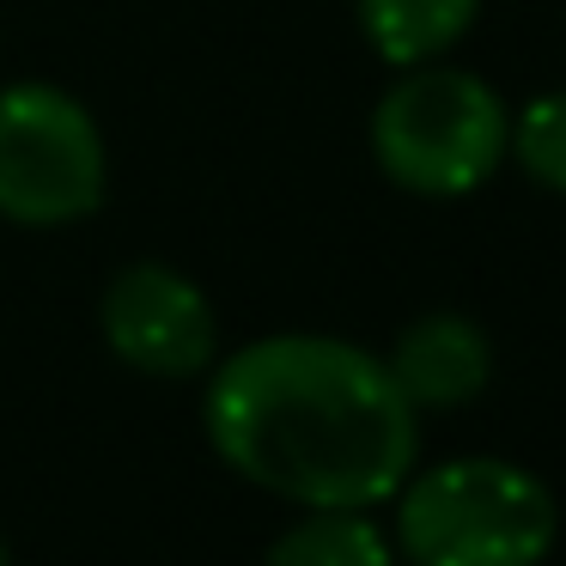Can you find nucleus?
Returning <instances> with one entry per match:
<instances>
[{
    "label": "nucleus",
    "mask_w": 566,
    "mask_h": 566,
    "mask_svg": "<svg viewBox=\"0 0 566 566\" xmlns=\"http://www.w3.org/2000/svg\"><path fill=\"white\" fill-rule=\"evenodd\" d=\"M371 159L402 196L457 201L493 184L512 140V104L469 67H396V86L371 104Z\"/></svg>",
    "instance_id": "7ed1b4c3"
},
{
    "label": "nucleus",
    "mask_w": 566,
    "mask_h": 566,
    "mask_svg": "<svg viewBox=\"0 0 566 566\" xmlns=\"http://www.w3.org/2000/svg\"><path fill=\"white\" fill-rule=\"evenodd\" d=\"M111 147L74 92L19 80L0 92V220L25 232H62L104 208Z\"/></svg>",
    "instance_id": "20e7f679"
},
{
    "label": "nucleus",
    "mask_w": 566,
    "mask_h": 566,
    "mask_svg": "<svg viewBox=\"0 0 566 566\" xmlns=\"http://www.w3.org/2000/svg\"><path fill=\"white\" fill-rule=\"evenodd\" d=\"M98 335L128 371L140 378H208V366L220 359V311L201 293V281H189L171 262H128L111 274L98 298Z\"/></svg>",
    "instance_id": "39448f33"
},
{
    "label": "nucleus",
    "mask_w": 566,
    "mask_h": 566,
    "mask_svg": "<svg viewBox=\"0 0 566 566\" xmlns=\"http://www.w3.org/2000/svg\"><path fill=\"white\" fill-rule=\"evenodd\" d=\"M384 366L415 415H457L493 384V335L469 311L439 305L396 329Z\"/></svg>",
    "instance_id": "423d86ee"
},
{
    "label": "nucleus",
    "mask_w": 566,
    "mask_h": 566,
    "mask_svg": "<svg viewBox=\"0 0 566 566\" xmlns=\"http://www.w3.org/2000/svg\"><path fill=\"white\" fill-rule=\"evenodd\" d=\"M505 159L548 196H566V92H536L524 111H512Z\"/></svg>",
    "instance_id": "1a4fd4ad"
},
{
    "label": "nucleus",
    "mask_w": 566,
    "mask_h": 566,
    "mask_svg": "<svg viewBox=\"0 0 566 566\" xmlns=\"http://www.w3.org/2000/svg\"><path fill=\"white\" fill-rule=\"evenodd\" d=\"M0 566H13V560H7V542H0Z\"/></svg>",
    "instance_id": "9d476101"
},
{
    "label": "nucleus",
    "mask_w": 566,
    "mask_h": 566,
    "mask_svg": "<svg viewBox=\"0 0 566 566\" xmlns=\"http://www.w3.org/2000/svg\"><path fill=\"white\" fill-rule=\"evenodd\" d=\"M402 566H542L560 536V500L512 457H444L396 488Z\"/></svg>",
    "instance_id": "f03ea898"
},
{
    "label": "nucleus",
    "mask_w": 566,
    "mask_h": 566,
    "mask_svg": "<svg viewBox=\"0 0 566 566\" xmlns=\"http://www.w3.org/2000/svg\"><path fill=\"white\" fill-rule=\"evenodd\" d=\"M201 432L238 481L286 505H390L420 463V415L384 354L281 329L208 366Z\"/></svg>",
    "instance_id": "f257e3e1"
},
{
    "label": "nucleus",
    "mask_w": 566,
    "mask_h": 566,
    "mask_svg": "<svg viewBox=\"0 0 566 566\" xmlns=\"http://www.w3.org/2000/svg\"><path fill=\"white\" fill-rule=\"evenodd\" d=\"M359 38L390 67H420L451 55L481 19V0H354Z\"/></svg>",
    "instance_id": "0eeeda50"
},
{
    "label": "nucleus",
    "mask_w": 566,
    "mask_h": 566,
    "mask_svg": "<svg viewBox=\"0 0 566 566\" xmlns=\"http://www.w3.org/2000/svg\"><path fill=\"white\" fill-rule=\"evenodd\" d=\"M262 566H396V536L371 505H305L269 542Z\"/></svg>",
    "instance_id": "6e6552de"
}]
</instances>
